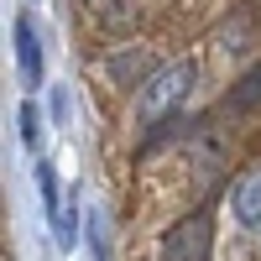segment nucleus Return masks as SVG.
Returning <instances> with one entry per match:
<instances>
[{
	"instance_id": "f257e3e1",
	"label": "nucleus",
	"mask_w": 261,
	"mask_h": 261,
	"mask_svg": "<svg viewBox=\"0 0 261 261\" xmlns=\"http://www.w3.org/2000/svg\"><path fill=\"white\" fill-rule=\"evenodd\" d=\"M188 89H193V63H162V68L141 84V105H136L141 125L151 130L167 115H178V105L188 99Z\"/></svg>"
},
{
	"instance_id": "f03ea898",
	"label": "nucleus",
	"mask_w": 261,
	"mask_h": 261,
	"mask_svg": "<svg viewBox=\"0 0 261 261\" xmlns=\"http://www.w3.org/2000/svg\"><path fill=\"white\" fill-rule=\"evenodd\" d=\"M209 251H214V220H209V209L183 214V220L162 235V261H209Z\"/></svg>"
},
{
	"instance_id": "7ed1b4c3",
	"label": "nucleus",
	"mask_w": 261,
	"mask_h": 261,
	"mask_svg": "<svg viewBox=\"0 0 261 261\" xmlns=\"http://www.w3.org/2000/svg\"><path fill=\"white\" fill-rule=\"evenodd\" d=\"M230 209H235V220H241L246 230L261 225V162L246 167L241 178H235V188H230Z\"/></svg>"
},
{
	"instance_id": "20e7f679",
	"label": "nucleus",
	"mask_w": 261,
	"mask_h": 261,
	"mask_svg": "<svg viewBox=\"0 0 261 261\" xmlns=\"http://www.w3.org/2000/svg\"><path fill=\"white\" fill-rule=\"evenodd\" d=\"M105 68H110V79H115V84L136 89V84H146L151 73H157V63H151V53H146V47H136V42H130V47L110 53V63H105Z\"/></svg>"
},
{
	"instance_id": "39448f33",
	"label": "nucleus",
	"mask_w": 261,
	"mask_h": 261,
	"mask_svg": "<svg viewBox=\"0 0 261 261\" xmlns=\"http://www.w3.org/2000/svg\"><path fill=\"white\" fill-rule=\"evenodd\" d=\"M16 58H21V79H27V89L42 84V47H37V32L27 16H16Z\"/></svg>"
},
{
	"instance_id": "423d86ee",
	"label": "nucleus",
	"mask_w": 261,
	"mask_h": 261,
	"mask_svg": "<svg viewBox=\"0 0 261 261\" xmlns=\"http://www.w3.org/2000/svg\"><path fill=\"white\" fill-rule=\"evenodd\" d=\"M89 16L99 21L105 32H115V27H130V21H136V6H130V0H94Z\"/></svg>"
},
{
	"instance_id": "0eeeda50",
	"label": "nucleus",
	"mask_w": 261,
	"mask_h": 261,
	"mask_svg": "<svg viewBox=\"0 0 261 261\" xmlns=\"http://www.w3.org/2000/svg\"><path fill=\"white\" fill-rule=\"evenodd\" d=\"M21 141L37 146V110H32V105H21Z\"/></svg>"
},
{
	"instance_id": "6e6552de",
	"label": "nucleus",
	"mask_w": 261,
	"mask_h": 261,
	"mask_svg": "<svg viewBox=\"0 0 261 261\" xmlns=\"http://www.w3.org/2000/svg\"><path fill=\"white\" fill-rule=\"evenodd\" d=\"M256 94H261V73H251V79H246V89H235V105H251Z\"/></svg>"
}]
</instances>
